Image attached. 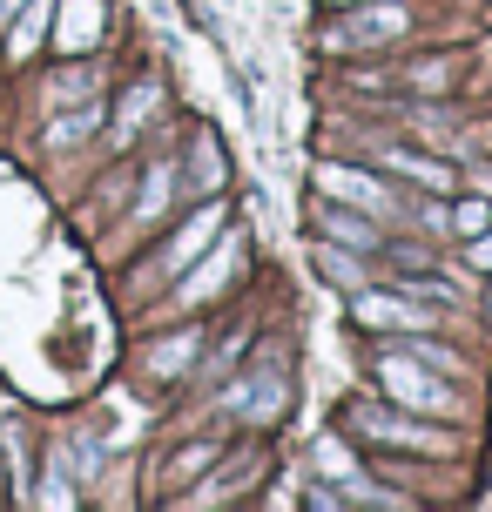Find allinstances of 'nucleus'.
Here are the masks:
<instances>
[{"label":"nucleus","instance_id":"12","mask_svg":"<svg viewBox=\"0 0 492 512\" xmlns=\"http://www.w3.org/2000/svg\"><path fill=\"white\" fill-rule=\"evenodd\" d=\"M41 21H48V0H34V14L14 27V54H34V34H41Z\"/></svg>","mask_w":492,"mask_h":512},{"label":"nucleus","instance_id":"18","mask_svg":"<svg viewBox=\"0 0 492 512\" xmlns=\"http://www.w3.org/2000/svg\"><path fill=\"white\" fill-rule=\"evenodd\" d=\"M14 7H21V0H0V21H14Z\"/></svg>","mask_w":492,"mask_h":512},{"label":"nucleus","instance_id":"17","mask_svg":"<svg viewBox=\"0 0 492 512\" xmlns=\"http://www.w3.org/2000/svg\"><path fill=\"white\" fill-rule=\"evenodd\" d=\"M472 270H492V230H479V243H472Z\"/></svg>","mask_w":492,"mask_h":512},{"label":"nucleus","instance_id":"2","mask_svg":"<svg viewBox=\"0 0 492 512\" xmlns=\"http://www.w3.org/2000/svg\"><path fill=\"white\" fill-rule=\"evenodd\" d=\"M351 425L371 438H385V445H405V452H445L439 432H418L412 418H398V411H378V405H358L351 411Z\"/></svg>","mask_w":492,"mask_h":512},{"label":"nucleus","instance_id":"3","mask_svg":"<svg viewBox=\"0 0 492 512\" xmlns=\"http://www.w3.org/2000/svg\"><path fill=\"white\" fill-rule=\"evenodd\" d=\"M378 371H385V391H391V398H405V405H425V411H452V391H445V384H432V378H418V364L385 358Z\"/></svg>","mask_w":492,"mask_h":512},{"label":"nucleus","instance_id":"1","mask_svg":"<svg viewBox=\"0 0 492 512\" xmlns=\"http://www.w3.org/2000/svg\"><path fill=\"white\" fill-rule=\"evenodd\" d=\"M405 27H412L405 7H358L331 27V48H378V41H398Z\"/></svg>","mask_w":492,"mask_h":512},{"label":"nucleus","instance_id":"14","mask_svg":"<svg viewBox=\"0 0 492 512\" xmlns=\"http://www.w3.org/2000/svg\"><path fill=\"white\" fill-rule=\"evenodd\" d=\"M182 358H189V337H182V344H162L149 364H156V378H176V364H182Z\"/></svg>","mask_w":492,"mask_h":512},{"label":"nucleus","instance_id":"5","mask_svg":"<svg viewBox=\"0 0 492 512\" xmlns=\"http://www.w3.org/2000/svg\"><path fill=\"white\" fill-rule=\"evenodd\" d=\"M317 189L324 196H344V203H358V209H391L385 182L364 176V169H317Z\"/></svg>","mask_w":492,"mask_h":512},{"label":"nucleus","instance_id":"9","mask_svg":"<svg viewBox=\"0 0 492 512\" xmlns=\"http://www.w3.org/2000/svg\"><path fill=\"white\" fill-rule=\"evenodd\" d=\"M236 256H243V250H236V243H223V250L209 256V270H203V277H189V283H182V297H209L216 283L230 277V263H236Z\"/></svg>","mask_w":492,"mask_h":512},{"label":"nucleus","instance_id":"7","mask_svg":"<svg viewBox=\"0 0 492 512\" xmlns=\"http://www.w3.org/2000/svg\"><path fill=\"white\" fill-rule=\"evenodd\" d=\"M317 277L337 283V290H364V263H358V256H344L337 243H317Z\"/></svg>","mask_w":492,"mask_h":512},{"label":"nucleus","instance_id":"11","mask_svg":"<svg viewBox=\"0 0 492 512\" xmlns=\"http://www.w3.org/2000/svg\"><path fill=\"white\" fill-rule=\"evenodd\" d=\"M324 230H331L337 243H371V230H364L358 216H337V209H324Z\"/></svg>","mask_w":492,"mask_h":512},{"label":"nucleus","instance_id":"6","mask_svg":"<svg viewBox=\"0 0 492 512\" xmlns=\"http://www.w3.org/2000/svg\"><path fill=\"white\" fill-rule=\"evenodd\" d=\"M230 411H243V418H277L284 411V378L277 371H257L243 391H230Z\"/></svg>","mask_w":492,"mask_h":512},{"label":"nucleus","instance_id":"16","mask_svg":"<svg viewBox=\"0 0 492 512\" xmlns=\"http://www.w3.org/2000/svg\"><path fill=\"white\" fill-rule=\"evenodd\" d=\"M418 358L439 364V371H459V358H452V351H439V344H418Z\"/></svg>","mask_w":492,"mask_h":512},{"label":"nucleus","instance_id":"15","mask_svg":"<svg viewBox=\"0 0 492 512\" xmlns=\"http://www.w3.org/2000/svg\"><path fill=\"white\" fill-rule=\"evenodd\" d=\"M452 223H459L466 236H479V230H486V203H459V209H452Z\"/></svg>","mask_w":492,"mask_h":512},{"label":"nucleus","instance_id":"8","mask_svg":"<svg viewBox=\"0 0 492 512\" xmlns=\"http://www.w3.org/2000/svg\"><path fill=\"white\" fill-rule=\"evenodd\" d=\"M216 223H223V209L209 203V209H203V216H196V223H189V230H182V236H176V243H169V270H182V263H189V256L203 250L209 236H216Z\"/></svg>","mask_w":492,"mask_h":512},{"label":"nucleus","instance_id":"10","mask_svg":"<svg viewBox=\"0 0 492 512\" xmlns=\"http://www.w3.org/2000/svg\"><path fill=\"white\" fill-rule=\"evenodd\" d=\"M385 162H391V169H405V176H418L425 189H445V182H452L439 162H418V155H385Z\"/></svg>","mask_w":492,"mask_h":512},{"label":"nucleus","instance_id":"4","mask_svg":"<svg viewBox=\"0 0 492 512\" xmlns=\"http://www.w3.org/2000/svg\"><path fill=\"white\" fill-rule=\"evenodd\" d=\"M358 324H371V331H425L432 317L418 304H405V297H371V290H358Z\"/></svg>","mask_w":492,"mask_h":512},{"label":"nucleus","instance_id":"13","mask_svg":"<svg viewBox=\"0 0 492 512\" xmlns=\"http://www.w3.org/2000/svg\"><path fill=\"white\" fill-rule=\"evenodd\" d=\"M162 196H169V169H156L142 182V216H162Z\"/></svg>","mask_w":492,"mask_h":512}]
</instances>
